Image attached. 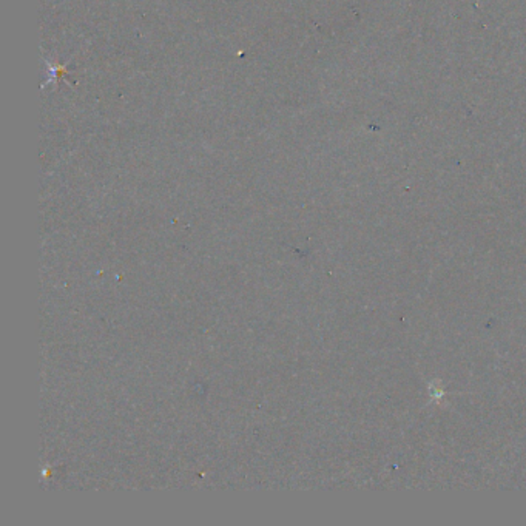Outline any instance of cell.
<instances>
[{"instance_id": "1", "label": "cell", "mask_w": 526, "mask_h": 526, "mask_svg": "<svg viewBox=\"0 0 526 526\" xmlns=\"http://www.w3.org/2000/svg\"><path fill=\"white\" fill-rule=\"evenodd\" d=\"M45 65H46V70H48V79H46V82L42 85V88L45 85H48V84H56V82H58L59 75H62V73H67V67L65 65H58V67H56V65H53L51 62H48V61H45Z\"/></svg>"}]
</instances>
